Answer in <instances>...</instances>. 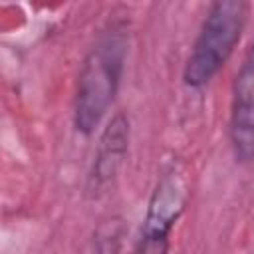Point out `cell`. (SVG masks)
I'll list each match as a JSON object with an SVG mask.
<instances>
[{
	"label": "cell",
	"instance_id": "6da1fadb",
	"mask_svg": "<svg viewBox=\"0 0 254 254\" xmlns=\"http://www.w3.org/2000/svg\"><path fill=\"white\" fill-rule=\"evenodd\" d=\"M129 52L125 20H111L87 50L73 95V127L89 137L107 117L119 93Z\"/></svg>",
	"mask_w": 254,
	"mask_h": 254
},
{
	"label": "cell",
	"instance_id": "7a4b0ae2",
	"mask_svg": "<svg viewBox=\"0 0 254 254\" xmlns=\"http://www.w3.org/2000/svg\"><path fill=\"white\" fill-rule=\"evenodd\" d=\"M248 2L216 0L208 6L183 67V83L202 89L234 54L248 20Z\"/></svg>",
	"mask_w": 254,
	"mask_h": 254
},
{
	"label": "cell",
	"instance_id": "3957f363",
	"mask_svg": "<svg viewBox=\"0 0 254 254\" xmlns=\"http://www.w3.org/2000/svg\"><path fill=\"white\" fill-rule=\"evenodd\" d=\"M189 202L185 171L171 163L165 167L151 190L139 236L131 254H169L171 234Z\"/></svg>",
	"mask_w": 254,
	"mask_h": 254
},
{
	"label": "cell",
	"instance_id": "277c9868",
	"mask_svg": "<svg viewBox=\"0 0 254 254\" xmlns=\"http://www.w3.org/2000/svg\"><path fill=\"white\" fill-rule=\"evenodd\" d=\"M228 143L236 163H254V40L232 81Z\"/></svg>",
	"mask_w": 254,
	"mask_h": 254
},
{
	"label": "cell",
	"instance_id": "5b68a950",
	"mask_svg": "<svg viewBox=\"0 0 254 254\" xmlns=\"http://www.w3.org/2000/svg\"><path fill=\"white\" fill-rule=\"evenodd\" d=\"M129 117L123 111H115L99 133L93 163L87 175L85 190L91 196H101L115 183L129 149Z\"/></svg>",
	"mask_w": 254,
	"mask_h": 254
}]
</instances>
